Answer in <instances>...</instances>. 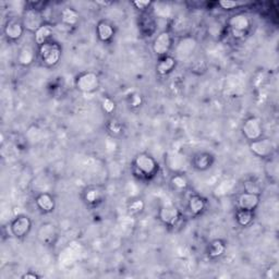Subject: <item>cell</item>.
<instances>
[{"mask_svg":"<svg viewBox=\"0 0 279 279\" xmlns=\"http://www.w3.org/2000/svg\"><path fill=\"white\" fill-rule=\"evenodd\" d=\"M133 167L140 177L144 179L154 178L158 171V164L156 159L148 153H140L133 160Z\"/></svg>","mask_w":279,"mask_h":279,"instance_id":"1","label":"cell"},{"mask_svg":"<svg viewBox=\"0 0 279 279\" xmlns=\"http://www.w3.org/2000/svg\"><path fill=\"white\" fill-rule=\"evenodd\" d=\"M252 21L246 13H236L228 20V27L230 35L234 40H242L251 30Z\"/></svg>","mask_w":279,"mask_h":279,"instance_id":"2","label":"cell"},{"mask_svg":"<svg viewBox=\"0 0 279 279\" xmlns=\"http://www.w3.org/2000/svg\"><path fill=\"white\" fill-rule=\"evenodd\" d=\"M39 55L42 62L47 67H55L61 59V47L58 43L50 41L39 47Z\"/></svg>","mask_w":279,"mask_h":279,"instance_id":"3","label":"cell"},{"mask_svg":"<svg viewBox=\"0 0 279 279\" xmlns=\"http://www.w3.org/2000/svg\"><path fill=\"white\" fill-rule=\"evenodd\" d=\"M22 23L25 28V31L35 33L39 28L46 23L44 19V14L39 8H28L24 10L23 16H22Z\"/></svg>","mask_w":279,"mask_h":279,"instance_id":"4","label":"cell"},{"mask_svg":"<svg viewBox=\"0 0 279 279\" xmlns=\"http://www.w3.org/2000/svg\"><path fill=\"white\" fill-rule=\"evenodd\" d=\"M241 131L249 142L259 140L263 136V121L260 117H249L242 123Z\"/></svg>","mask_w":279,"mask_h":279,"instance_id":"5","label":"cell"},{"mask_svg":"<svg viewBox=\"0 0 279 279\" xmlns=\"http://www.w3.org/2000/svg\"><path fill=\"white\" fill-rule=\"evenodd\" d=\"M84 252L83 246L79 241H71L59 254V263L63 267H69L75 264Z\"/></svg>","mask_w":279,"mask_h":279,"instance_id":"6","label":"cell"},{"mask_svg":"<svg viewBox=\"0 0 279 279\" xmlns=\"http://www.w3.org/2000/svg\"><path fill=\"white\" fill-rule=\"evenodd\" d=\"M100 81L95 72H84L76 79V87L81 93L90 94L98 90Z\"/></svg>","mask_w":279,"mask_h":279,"instance_id":"7","label":"cell"},{"mask_svg":"<svg viewBox=\"0 0 279 279\" xmlns=\"http://www.w3.org/2000/svg\"><path fill=\"white\" fill-rule=\"evenodd\" d=\"M158 218L167 227H175L181 219V212L176 205L168 201L165 202L158 212Z\"/></svg>","mask_w":279,"mask_h":279,"instance_id":"8","label":"cell"},{"mask_svg":"<svg viewBox=\"0 0 279 279\" xmlns=\"http://www.w3.org/2000/svg\"><path fill=\"white\" fill-rule=\"evenodd\" d=\"M172 35L169 31L160 32L153 42V53L158 58L168 56L172 49Z\"/></svg>","mask_w":279,"mask_h":279,"instance_id":"9","label":"cell"},{"mask_svg":"<svg viewBox=\"0 0 279 279\" xmlns=\"http://www.w3.org/2000/svg\"><path fill=\"white\" fill-rule=\"evenodd\" d=\"M197 47V42L192 36H183L175 46V58L178 60H186L193 55Z\"/></svg>","mask_w":279,"mask_h":279,"instance_id":"10","label":"cell"},{"mask_svg":"<svg viewBox=\"0 0 279 279\" xmlns=\"http://www.w3.org/2000/svg\"><path fill=\"white\" fill-rule=\"evenodd\" d=\"M249 148L250 151L253 153V155L259 158H269L275 152V145L273 141L265 137H261L250 142Z\"/></svg>","mask_w":279,"mask_h":279,"instance_id":"11","label":"cell"},{"mask_svg":"<svg viewBox=\"0 0 279 279\" xmlns=\"http://www.w3.org/2000/svg\"><path fill=\"white\" fill-rule=\"evenodd\" d=\"M32 229V220L26 215H18L10 225L11 233L14 237L21 239L26 237Z\"/></svg>","mask_w":279,"mask_h":279,"instance_id":"12","label":"cell"},{"mask_svg":"<svg viewBox=\"0 0 279 279\" xmlns=\"http://www.w3.org/2000/svg\"><path fill=\"white\" fill-rule=\"evenodd\" d=\"M25 32L22 21L9 20L4 26V34L6 39L10 42H18L22 39Z\"/></svg>","mask_w":279,"mask_h":279,"instance_id":"13","label":"cell"},{"mask_svg":"<svg viewBox=\"0 0 279 279\" xmlns=\"http://www.w3.org/2000/svg\"><path fill=\"white\" fill-rule=\"evenodd\" d=\"M58 238V231L56 226L46 223L40 226L38 230V239L44 246H53Z\"/></svg>","mask_w":279,"mask_h":279,"instance_id":"14","label":"cell"},{"mask_svg":"<svg viewBox=\"0 0 279 279\" xmlns=\"http://www.w3.org/2000/svg\"><path fill=\"white\" fill-rule=\"evenodd\" d=\"M261 202V195L243 192L238 196V207L239 210H246L254 212Z\"/></svg>","mask_w":279,"mask_h":279,"instance_id":"15","label":"cell"},{"mask_svg":"<svg viewBox=\"0 0 279 279\" xmlns=\"http://www.w3.org/2000/svg\"><path fill=\"white\" fill-rule=\"evenodd\" d=\"M166 164L167 167L176 173L181 172L186 167V158L178 151H170L167 153Z\"/></svg>","mask_w":279,"mask_h":279,"instance_id":"16","label":"cell"},{"mask_svg":"<svg viewBox=\"0 0 279 279\" xmlns=\"http://www.w3.org/2000/svg\"><path fill=\"white\" fill-rule=\"evenodd\" d=\"M237 187V180L228 178V179H224L220 181L218 185L213 190V195L216 199H220V197H224L229 195L232 191L236 189Z\"/></svg>","mask_w":279,"mask_h":279,"instance_id":"17","label":"cell"},{"mask_svg":"<svg viewBox=\"0 0 279 279\" xmlns=\"http://www.w3.org/2000/svg\"><path fill=\"white\" fill-rule=\"evenodd\" d=\"M35 203H36V206L40 208V211L45 213V214H49V213L54 212L56 207V202L54 196L48 192L39 193V195L36 196Z\"/></svg>","mask_w":279,"mask_h":279,"instance_id":"18","label":"cell"},{"mask_svg":"<svg viewBox=\"0 0 279 279\" xmlns=\"http://www.w3.org/2000/svg\"><path fill=\"white\" fill-rule=\"evenodd\" d=\"M96 34L97 38L102 43H108L114 39L115 36V27L106 20H101L97 23L96 26Z\"/></svg>","mask_w":279,"mask_h":279,"instance_id":"19","label":"cell"},{"mask_svg":"<svg viewBox=\"0 0 279 279\" xmlns=\"http://www.w3.org/2000/svg\"><path fill=\"white\" fill-rule=\"evenodd\" d=\"M36 59V53L31 45H24L19 50L17 57L18 63L22 67H30Z\"/></svg>","mask_w":279,"mask_h":279,"instance_id":"20","label":"cell"},{"mask_svg":"<svg viewBox=\"0 0 279 279\" xmlns=\"http://www.w3.org/2000/svg\"><path fill=\"white\" fill-rule=\"evenodd\" d=\"M176 65H177V59L173 56L168 55L166 57L159 58V61L156 65V71L159 76L164 77L171 73L175 70Z\"/></svg>","mask_w":279,"mask_h":279,"instance_id":"21","label":"cell"},{"mask_svg":"<svg viewBox=\"0 0 279 279\" xmlns=\"http://www.w3.org/2000/svg\"><path fill=\"white\" fill-rule=\"evenodd\" d=\"M206 205H207L206 200L199 194H193L189 197L188 208L191 212V214L194 216L201 215L205 211V208H206Z\"/></svg>","mask_w":279,"mask_h":279,"instance_id":"22","label":"cell"},{"mask_svg":"<svg viewBox=\"0 0 279 279\" xmlns=\"http://www.w3.org/2000/svg\"><path fill=\"white\" fill-rule=\"evenodd\" d=\"M53 35H54V26L49 23H45L34 33L35 44L39 47H41L42 45H44V44L50 42V39Z\"/></svg>","mask_w":279,"mask_h":279,"instance_id":"23","label":"cell"},{"mask_svg":"<svg viewBox=\"0 0 279 279\" xmlns=\"http://www.w3.org/2000/svg\"><path fill=\"white\" fill-rule=\"evenodd\" d=\"M152 11L154 17L157 19H169L172 17V7L169 3H153L152 4Z\"/></svg>","mask_w":279,"mask_h":279,"instance_id":"24","label":"cell"},{"mask_svg":"<svg viewBox=\"0 0 279 279\" xmlns=\"http://www.w3.org/2000/svg\"><path fill=\"white\" fill-rule=\"evenodd\" d=\"M60 20L61 23L65 26H76L80 21V14L77 10L70 7H65L60 12Z\"/></svg>","mask_w":279,"mask_h":279,"instance_id":"25","label":"cell"},{"mask_svg":"<svg viewBox=\"0 0 279 279\" xmlns=\"http://www.w3.org/2000/svg\"><path fill=\"white\" fill-rule=\"evenodd\" d=\"M214 163V157L210 153H199L193 158V167L197 170H207Z\"/></svg>","mask_w":279,"mask_h":279,"instance_id":"26","label":"cell"},{"mask_svg":"<svg viewBox=\"0 0 279 279\" xmlns=\"http://www.w3.org/2000/svg\"><path fill=\"white\" fill-rule=\"evenodd\" d=\"M102 196L104 194L99 189L90 188L84 192V201L91 206H95V205H98L102 201Z\"/></svg>","mask_w":279,"mask_h":279,"instance_id":"27","label":"cell"},{"mask_svg":"<svg viewBox=\"0 0 279 279\" xmlns=\"http://www.w3.org/2000/svg\"><path fill=\"white\" fill-rule=\"evenodd\" d=\"M226 252V245L222 240H214L212 241L208 249H207V254L211 259H218L220 256H223Z\"/></svg>","mask_w":279,"mask_h":279,"instance_id":"28","label":"cell"},{"mask_svg":"<svg viewBox=\"0 0 279 279\" xmlns=\"http://www.w3.org/2000/svg\"><path fill=\"white\" fill-rule=\"evenodd\" d=\"M170 185L173 190L178 191V192H182L188 189L189 187V181L187 177L182 172H177L175 173L171 179H170Z\"/></svg>","mask_w":279,"mask_h":279,"instance_id":"29","label":"cell"},{"mask_svg":"<svg viewBox=\"0 0 279 279\" xmlns=\"http://www.w3.org/2000/svg\"><path fill=\"white\" fill-rule=\"evenodd\" d=\"M236 220L239 226L248 227L253 223L254 220V213L251 211L246 210H238L236 214Z\"/></svg>","mask_w":279,"mask_h":279,"instance_id":"30","label":"cell"},{"mask_svg":"<svg viewBox=\"0 0 279 279\" xmlns=\"http://www.w3.org/2000/svg\"><path fill=\"white\" fill-rule=\"evenodd\" d=\"M243 190L245 192H248V193L261 195L263 187L261 183L259 181H256L255 179H247L243 181Z\"/></svg>","mask_w":279,"mask_h":279,"instance_id":"31","label":"cell"},{"mask_svg":"<svg viewBox=\"0 0 279 279\" xmlns=\"http://www.w3.org/2000/svg\"><path fill=\"white\" fill-rule=\"evenodd\" d=\"M145 208V203L142 199H134L132 200L128 206V212L131 216H135L141 214Z\"/></svg>","mask_w":279,"mask_h":279,"instance_id":"32","label":"cell"},{"mask_svg":"<svg viewBox=\"0 0 279 279\" xmlns=\"http://www.w3.org/2000/svg\"><path fill=\"white\" fill-rule=\"evenodd\" d=\"M265 172L267 175V177L273 179L274 181H277L278 178V163L277 160H271L268 159L266 166H265Z\"/></svg>","mask_w":279,"mask_h":279,"instance_id":"33","label":"cell"},{"mask_svg":"<svg viewBox=\"0 0 279 279\" xmlns=\"http://www.w3.org/2000/svg\"><path fill=\"white\" fill-rule=\"evenodd\" d=\"M246 5L247 3L245 2H232V0H220V2H218V6L224 10L238 9L240 7H243Z\"/></svg>","mask_w":279,"mask_h":279,"instance_id":"34","label":"cell"},{"mask_svg":"<svg viewBox=\"0 0 279 279\" xmlns=\"http://www.w3.org/2000/svg\"><path fill=\"white\" fill-rule=\"evenodd\" d=\"M27 141L32 142V143H36L41 141L42 138V131L41 129H39L36 126L31 127L27 131Z\"/></svg>","mask_w":279,"mask_h":279,"instance_id":"35","label":"cell"},{"mask_svg":"<svg viewBox=\"0 0 279 279\" xmlns=\"http://www.w3.org/2000/svg\"><path fill=\"white\" fill-rule=\"evenodd\" d=\"M101 107L105 113L113 114L116 109V102L112 98L105 97L101 101Z\"/></svg>","mask_w":279,"mask_h":279,"instance_id":"36","label":"cell"},{"mask_svg":"<svg viewBox=\"0 0 279 279\" xmlns=\"http://www.w3.org/2000/svg\"><path fill=\"white\" fill-rule=\"evenodd\" d=\"M143 99L142 96L138 93H133L129 96V105L132 108H138L142 105Z\"/></svg>","mask_w":279,"mask_h":279,"instance_id":"37","label":"cell"},{"mask_svg":"<svg viewBox=\"0 0 279 279\" xmlns=\"http://www.w3.org/2000/svg\"><path fill=\"white\" fill-rule=\"evenodd\" d=\"M108 129H109V131L112 132V133H114V134H119V133H121V131H122L121 123H120L119 121H117L116 119H113L112 121L109 122V124H108Z\"/></svg>","mask_w":279,"mask_h":279,"instance_id":"38","label":"cell"},{"mask_svg":"<svg viewBox=\"0 0 279 279\" xmlns=\"http://www.w3.org/2000/svg\"><path fill=\"white\" fill-rule=\"evenodd\" d=\"M152 2H144V0H140V2H134L133 3V6L136 7V9L138 10H146L149 8V7H152Z\"/></svg>","mask_w":279,"mask_h":279,"instance_id":"39","label":"cell"},{"mask_svg":"<svg viewBox=\"0 0 279 279\" xmlns=\"http://www.w3.org/2000/svg\"><path fill=\"white\" fill-rule=\"evenodd\" d=\"M22 279H39L40 276L35 273H32V271H28V273H25L24 275L21 276Z\"/></svg>","mask_w":279,"mask_h":279,"instance_id":"40","label":"cell"}]
</instances>
